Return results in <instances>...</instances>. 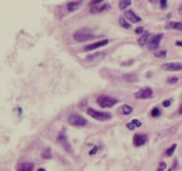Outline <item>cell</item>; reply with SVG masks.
<instances>
[{"instance_id": "obj_1", "label": "cell", "mask_w": 182, "mask_h": 171, "mask_svg": "<svg viewBox=\"0 0 182 171\" xmlns=\"http://www.w3.org/2000/svg\"><path fill=\"white\" fill-rule=\"evenodd\" d=\"M73 38L76 42H85V41H89V40L93 39L95 34L89 28H82V30H78L73 34Z\"/></svg>"}, {"instance_id": "obj_2", "label": "cell", "mask_w": 182, "mask_h": 171, "mask_svg": "<svg viewBox=\"0 0 182 171\" xmlns=\"http://www.w3.org/2000/svg\"><path fill=\"white\" fill-rule=\"evenodd\" d=\"M97 104L102 108H109L113 107L115 104H117V99L109 95H100L97 97Z\"/></svg>"}, {"instance_id": "obj_3", "label": "cell", "mask_w": 182, "mask_h": 171, "mask_svg": "<svg viewBox=\"0 0 182 171\" xmlns=\"http://www.w3.org/2000/svg\"><path fill=\"white\" fill-rule=\"evenodd\" d=\"M87 113L90 115L91 118H93L97 121H100V122H105L108 120L112 119V114L107 113V112H101V111H97L95 108H88L87 110Z\"/></svg>"}, {"instance_id": "obj_4", "label": "cell", "mask_w": 182, "mask_h": 171, "mask_svg": "<svg viewBox=\"0 0 182 171\" xmlns=\"http://www.w3.org/2000/svg\"><path fill=\"white\" fill-rule=\"evenodd\" d=\"M67 122L73 127H84L88 124V121L79 113H71L67 118Z\"/></svg>"}, {"instance_id": "obj_5", "label": "cell", "mask_w": 182, "mask_h": 171, "mask_svg": "<svg viewBox=\"0 0 182 171\" xmlns=\"http://www.w3.org/2000/svg\"><path fill=\"white\" fill-rule=\"evenodd\" d=\"M110 6L109 4L105 2V1H100V0H97V1H90V11L91 13H101L109 9Z\"/></svg>"}, {"instance_id": "obj_6", "label": "cell", "mask_w": 182, "mask_h": 171, "mask_svg": "<svg viewBox=\"0 0 182 171\" xmlns=\"http://www.w3.org/2000/svg\"><path fill=\"white\" fill-rule=\"evenodd\" d=\"M57 140L58 142L62 145V147L68 152V153H72L73 152V148H72V145H71V142H68L67 139V135H66V132L64 130L59 131V134H58V136H57Z\"/></svg>"}, {"instance_id": "obj_7", "label": "cell", "mask_w": 182, "mask_h": 171, "mask_svg": "<svg viewBox=\"0 0 182 171\" xmlns=\"http://www.w3.org/2000/svg\"><path fill=\"white\" fill-rule=\"evenodd\" d=\"M163 38H164V34H162V33L156 34V35L151 37V38L149 39V42H148V48H149L150 50H154V49L157 50V48H158L159 45H160Z\"/></svg>"}, {"instance_id": "obj_8", "label": "cell", "mask_w": 182, "mask_h": 171, "mask_svg": "<svg viewBox=\"0 0 182 171\" xmlns=\"http://www.w3.org/2000/svg\"><path fill=\"white\" fill-rule=\"evenodd\" d=\"M154 95L153 90H151V88H149V87H145V88H142L140 89L139 91H136V94H134V97L138 98V99H149V98H151Z\"/></svg>"}, {"instance_id": "obj_9", "label": "cell", "mask_w": 182, "mask_h": 171, "mask_svg": "<svg viewBox=\"0 0 182 171\" xmlns=\"http://www.w3.org/2000/svg\"><path fill=\"white\" fill-rule=\"evenodd\" d=\"M109 44V40L108 39H102L99 40V41H96L93 44H90V45H87L83 48L84 51H90V50H95V49H98V48H101L104 46H107Z\"/></svg>"}, {"instance_id": "obj_10", "label": "cell", "mask_w": 182, "mask_h": 171, "mask_svg": "<svg viewBox=\"0 0 182 171\" xmlns=\"http://www.w3.org/2000/svg\"><path fill=\"white\" fill-rule=\"evenodd\" d=\"M148 140V136L145 134H136L133 136V145L136 147H140L142 145H145Z\"/></svg>"}, {"instance_id": "obj_11", "label": "cell", "mask_w": 182, "mask_h": 171, "mask_svg": "<svg viewBox=\"0 0 182 171\" xmlns=\"http://www.w3.org/2000/svg\"><path fill=\"white\" fill-rule=\"evenodd\" d=\"M125 20H128L131 23H140L142 21L141 17L138 16L133 10H125L124 13Z\"/></svg>"}, {"instance_id": "obj_12", "label": "cell", "mask_w": 182, "mask_h": 171, "mask_svg": "<svg viewBox=\"0 0 182 171\" xmlns=\"http://www.w3.org/2000/svg\"><path fill=\"white\" fill-rule=\"evenodd\" d=\"M162 68L165 71H182L181 63H165L162 65Z\"/></svg>"}, {"instance_id": "obj_13", "label": "cell", "mask_w": 182, "mask_h": 171, "mask_svg": "<svg viewBox=\"0 0 182 171\" xmlns=\"http://www.w3.org/2000/svg\"><path fill=\"white\" fill-rule=\"evenodd\" d=\"M34 164L32 162H23L17 166V171H33Z\"/></svg>"}, {"instance_id": "obj_14", "label": "cell", "mask_w": 182, "mask_h": 171, "mask_svg": "<svg viewBox=\"0 0 182 171\" xmlns=\"http://www.w3.org/2000/svg\"><path fill=\"white\" fill-rule=\"evenodd\" d=\"M132 112H133V108L128 104H123L119 107V113L122 115H130Z\"/></svg>"}, {"instance_id": "obj_15", "label": "cell", "mask_w": 182, "mask_h": 171, "mask_svg": "<svg viewBox=\"0 0 182 171\" xmlns=\"http://www.w3.org/2000/svg\"><path fill=\"white\" fill-rule=\"evenodd\" d=\"M142 125V122L141 121H139V120H132V121H130L128 124H126V128L128 129H130V130H134V129H136V128H140Z\"/></svg>"}, {"instance_id": "obj_16", "label": "cell", "mask_w": 182, "mask_h": 171, "mask_svg": "<svg viewBox=\"0 0 182 171\" xmlns=\"http://www.w3.org/2000/svg\"><path fill=\"white\" fill-rule=\"evenodd\" d=\"M82 4V1H69L67 2V10L68 11H74L79 8Z\"/></svg>"}, {"instance_id": "obj_17", "label": "cell", "mask_w": 182, "mask_h": 171, "mask_svg": "<svg viewBox=\"0 0 182 171\" xmlns=\"http://www.w3.org/2000/svg\"><path fill=\"white\" fill-rule=\"evenodd\" d=\"M149 38H150V34L149 33H143L138 39V44L140 46H146V44H148L149 42Z\"/></svg>"}, {"instance_id": "obj_18", "label": "cell", "mask_w": 182, "mask_h": 171, "mask_svg": "<svg viewBox=\"0 0 182 171\" xmlns=\"http://www.w3.org/2000/svg\"><path fill=\"white\" fill-rule=\"evenodd\" d=\"M41 158L45 160H50L52 159V153H51V149L49 147L45 148L43 151H42V153H41Z\"/></svg>"}, {"instance_id": "obj_19", "label": "cell", "mask_w": 182, "mask_h": 171, "mask_svg": "<svg viewBox=\"0 0 182 171\" xmlns=\"http://www.w3.org/2000/svg\"><path fill=\"white\" fill-rule=\"evenodd\" d=\"M167 28H174V30H179V31H182V22H174V21H171V22H169Z\"/></svg>"}, {"instance_id": "obj_20", "label": "cell", "mask_w": 182, "mask_h": 171, "mask_svg": "<svg viewBox=\"0 0 182 171\" xmlns=\"http://www.w3.org/2000/svg\"><path fill=\"white\" fill-rule=\"evenodd\" d=\"M105 56V52H95V54H91V55H88L87 56V59L88 61H95V59H98V58H101V57Z\"/></svg>"}, {"instance_id": "obj_21", "label": "cell", "mask_w": 182, "mask_h": 171, "mask_svg": "<svg viewBox=\"0 0 182 171\" xmlns=\"http://www.w3.org/2000/svg\"><path fill=\"white\" fill-rule=\"evenodd\" d=\"M123 79H124L125 81H128V82H136V81H138V76L133 73H129V74H124V75H123Z\"/></svg>"}, {"instance_id": "obj_22", "label": "cell", "mask_w": 182, "mask_h": 171, "mask_svg": "<svg viewBox=\"0 0 182 171\" xmlns=\"http://www.w3.org/2000/svg\"><path fill=\"white\" fill-rule=\"evenodd\" d=\"M131 4H132V1H131V0H121V1H119V9L124 10V9H126V8L131 5Z\"/></svg>"}, {"instance_id": "obj_23", "label": "cell", "mask_w": 182, "mask_h": 171, "mask_svg": "<svg viewBox=\"0 0 182 171\" xmlns=\"http://www.w3.org/2000/svg\"><path fill=\"white\" fill-rule=\"evenodd\" d=\"M176 147H178V145H176V144H173V145H171L170 147H169L167 149H166V151H165V155H166V156H172V155H173V153L175 152Z\"/></svg>"}, {"instance_id": "obj_24", "label": "cell", "mask_w": 182, "mask_h": 171, "mask_svg": "<svg viewBox=\"0 0 182 171\" xmlns=\"http://www.w3.org/2000/svg\"><path fill=\"white\" fill-rule=\"evenodd\" d=\"M154 55L157 57V58H164V57L167 55V51L165 50V49H157V50H155Z\"/></svg>"}, {"instance_id": "obj_25", "label": "cell", "mask_w": 182, "mask_h": 171, "mask_svg": "<svg viewBox=\"0 0 182 171\" xmlns=\"http://www.w3.org/2000/svg\"><path fill=\"white\" fill-rule=\"evenodd\" d=\"M119 25H121L122 28H126V30L131 28V24H130V23H128V20H125V18H123V17H121V18H119Z\"/></svg>"}, {"instance_id": "obj_26", "label": "cell", "mask_w": 182, "mask_h": 171, "mask_svg": "<svg viewBox=\"0 0 182 171\" xmlns=\"http://www.w3.org/2000/svg\"><path fill=\"white\" fill-rule=\"evenodd\" d=\"M160 110H159L158 107H154L153 110H151V112H150V115L153 116V118H158L159 115H160Z\"/></svg>"}, {"instance_id": "obj_27", "label": "cell", "mask_w": 182, "mask_h": 171, "mask_svg": "<svg viewBox=\"0 0 182 171\" xmlns=\"http://www.w3.org/2000/svg\"><path fill=\"white\" fill-rule=\"evenodd\" d=\"M166 169V163H165L164 161H162V162H159L158 166H157V170L156 171H164Z\"/></svg>"}, {"instance_id": "obj_28", "label": "cell", "mask_w": 182, "mask_h": 171, "mask_svg": "<svg viewBox=\"0 0 182 171\" xmlns=\"http://www.w3.org/2000/svg\"><path fill=\"white\" fill-rule=\"evenodd\" d=\"M179 81V78L178 76H170L169 79H167V82L169 83H176Z\"/></svg>"}, {"instance_id": "obj_29", "label": "cell", "mask_w": 182, "mask_h": 171, "mask_svg": "<svg viewBox=\"0 0 182 171\" xmlns=\"http://www.w3.org/2000/svg\"><path fill=\"white\" fill-rule=\"evenodd\" d=\"M98 149H99V146H95V147L92 148V151L89 152V154H90V155H95V154L98 152Z\"/></svg>"}, {"instance_id": "obj_30", "label": "cell", "mask_w": 182, "mask_h": 171, "mask_svg": "<svg viewBox=\"0 0 182 171\" xmlns=\"http://www.w3.org/2000/svg\"><path fill=\"white\" fill-rule=\"evenodd\" d=\"M143 31H145V28H141V26H140V28H136V30H134V32H136V34H141V33H143Z\"/></svg>"}, {"instance_id": "obj_31", "label": "cell", "mask_w": 182, "mask_h": 171, "mask_svg": "<svg viewBox=\"0 0 182 171\" xmlns=\"http://www.w3.org/2000/svg\"><path fill=\"white\" fill-rule=\"evenodd\" d=\"M162 105L164 106V107H169L171 105V99H167V100H164V102L162 103Z\"/></svg>"}, {"instance_id": "obj_32", "label": "cell", "mask_w": 182, "mask_h": 171, "mask_svg": "<svg viewBox=\"0 0 182 171\" xmlns=\"http://www.w3.org/2000/svg\"><path fill=\"white\" fill-rule=\"evenodd\" d=\"M133 59H131V61H129V62H123L122 63V66H129V65H131V64H133Z\"/></svg>"}, {"instance_id": "obj_33", "label": "cell", "mask_w": 182, "mask_h": 171, "mask_svg": "<svg viewBox=\"0 0 182 171\" xmlns=\"http://www.w3.org/2000/svg\"><path fill=\"white\" fill-rule=\"evenodd\" d=\"M159 2H160L162 8H166V6H167V1H166V0H162V1H159Z\"/></svg>"}, {"instance_id": "obj_34", "label": "cell", "mask_w": 182, "mask_h": 171, "mask_svg": "<svg viewBox=\"0 0 182 171\" xmlns=\"http://www.w3.org/2000/svg\"><path fill=\"white\" fill-rule=\"evenodd\" d=\"M176 46H182V41H176Z\"/></svg>"}, {"instance_id": "obj_35", "label": "cell", "mask_w": 182, "mask_h": 171, "mask_svg": "<svg viewBox=\"0 0 182 171\" xmlns=\"http://www.w3.org/2000/svg\"><path fill=\"white\" fill-rule=\"evenodd\" d=\"M179 13H182V4L180 5V7H179Z\"/></svg>"}, {"instance_id": "obj_36", "label": "cell", "mask_w": 182, "mask_h": 171, "mask_svg": "<svg viewBox=\"0 0 182 171\" xmlns=\"http://www.w3.org/2000/svg\"><path fill=\"white\" fill-rule=\"evenodd\" d=\"M179 114H182V105L180 106V108H179Z\"/></svg>"}, {"instance_id": "obj_37", "label": "cell", "mask_w": 182, "mask_h": 171, "mask_svg": "<svg viewBox=\"0 0 182 171\" xmlns=\"http://www.w3.org/2000/svg\"><path fill=\"white\" fill-rule=\"evenodd\" d=\"M37 171H46V170L43 169V168H39V169H38Z\"/></svg>"}, {"instance_id": "obj_38", "label": "cell", "mask_w": 182, "mask_h": 171, "mask_svg": "<svg viewBox=\"0 0 182 171\" xmlns=\"http://www.w3.org/2000/svg\"><path fill=\"white\" fill-rule=\"evenodd\" d=\"M167 171H173V170H171V169H170V170H167Z\"/></svg>"}]
</instances>
